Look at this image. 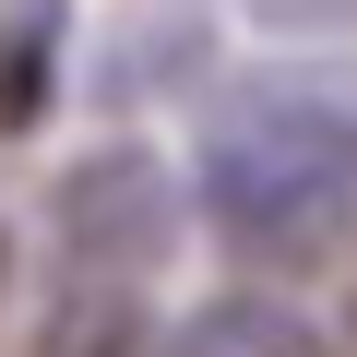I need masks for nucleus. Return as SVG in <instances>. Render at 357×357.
<instances>
[{"mask_svg": "<svg viewBox=\"0 0 357 357\" xmlns=\"http://www.w3.org/2000/svg\"><path fill=\"white\" fill-rule=\"evenodd\" d=\"M48 48H60V0H24L0 24V131H24L48 107Z\"/></svg>", "mask_w": 357, "mask_h": 357, "instance_id": "obj_3", "label": "nucleus"}, {"mask_svg": "<svg viewBox=\"0 0 357 357\" xmlns=\"http://www.w3.org/2000/svg\"><path fill=\"white\" fill-rule=\"evenodd\" d=\"M167 167L155 155H84L60 178V250L72 274H107V286H143L167 262Z\"/></svg>", "mask_w": 357, "mask_h": 357, "instance_id": "obj_2", "label": "nucleus"}, {"mask_svg": "<svg viewBox=\"0 0 357 357\" xmlns=\"http://www.w3.org/2000/svg\"><path fill=\"white\" fill-rule=\"evenodd\" d=\"M274 24H357V0H262Z\"/></svg>", "mask_w": 357, "mask_h": 357, "instance_id": "obj_4", "label": "nucleus"}, {"mask_svg": "<svg viewBox=\"0 0 357 357\" xmlns=\"http://www.w3.org/2000/svg\"><path fill=\"white\" fill-rule=\"evenodd\" d=\"M203 203L250 262H321L357 227V84H238L203 131Z\"/></svg>", "mask_w": 357, "mask_h": 357, "instance_id": "obj_1", "label": "nucleus"}, {"mask_svg": "<svg viewBox=\"0 0 357 357\" xmlns=\"http://www.w3.org/2000/svg\"><path fill=\"white\" fill-rule=\"evenodd\" d=\"M0 274H13V262H0Z\"/></svg>", "mask_w": 357, "mask_h": 357, "instance_id": "obj_5", "label": "nucleus"}]
</instances>
